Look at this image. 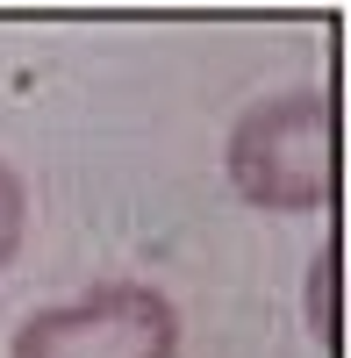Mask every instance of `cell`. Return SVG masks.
Listing matches in <instances>:
<instances>
[{"label": "cell", "instance_id": "6da1fadb", "mask_svg": "<svg viewBox=\"0 0 351 358\" xmlns=\"http://www.w3.org/2000/svg\"><path fill=\"white\" fill-rule=\"evenodd\" d=\"M229 187L251 208H280V215H315L337 194V108L323 86H294V94L251 101L229 129Z\"/></svg>", "mask_w": 351, "mask_h": 358}, {"label": "cell", "instance_id": "3957f363", "mask_svg": "<svg viewBox=\"0 0 351 358\" xmlns=\"http://www.w3.org/2000/svg\"><path fill=\"white\" fill-rule=\"evenodd\" d=\"M22 236H29V187H22V172L0 158V273L22 258Z\"/></svg>", "mask_w": 351, "mask_h": 358}, {"label": "cell", "instance_id": "7a4b0ae2", "mask_svg": "<svg viewBox=\"0 0 351 358\" xmlns=\"http://www.w3.org/2000/svg\"><path fill=\"white\" fill-rule=\"evenodd\" d=\"M8 358H180V308L143 280H101L79 301L36 308Z\"/></svg>", "mask_w": 351, "mask_h": 358}]
</instances>
